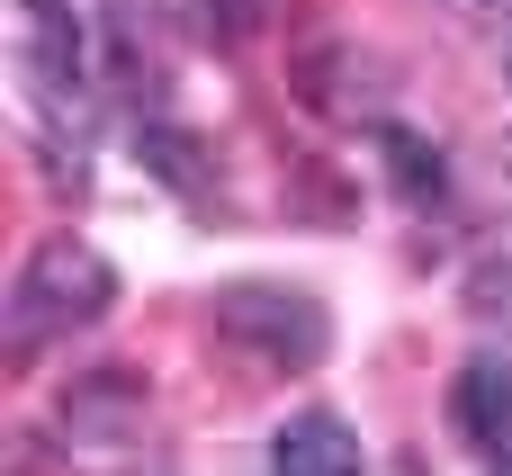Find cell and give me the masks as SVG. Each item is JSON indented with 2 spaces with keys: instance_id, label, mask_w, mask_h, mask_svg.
Returning a JSON list of instances; mask_svg holds the SVG:
<instances>
[{
  "instance_id": "6da1fadb",
  "label": "cell",
  "mask_w": 512,
  "mask_h": 476,
  "mask_svg": "<svg viewBox=\"0 0 512 476\" xmlns=\"http://www.w3.org/2000/svg\"><path fill=\"white\" fill-rule=\"evenodd\" d=\"M108 297H117V279H108V261L90 252V243H36L27 252V270H18V297H9V324L36 342V333H72V324H99L108 315Z\"/></svg>"
},
{
  "instance_id": "7a4b0ae2",
  "label": "cell",
  "mask_w": 512,
  "mask_h": 476,
  "mask_svg": "<svg viewBox=\"0 0 512 476\" xmlns=\"http://www.w3.org/2000/svg\"><path fill=\"white\" fill-rule=\"evenodd\" d=\"M216 333L252 342L261 360H288V369L324 360V306L288 297V288H234V297H216Z\"/></svg>"
},
{
  "instance_id": "3957f363",
  "label": "cell",
  "mask_w": 512,
  "mask_h": 476,
  "mask_svg": "<svg viewBox=\"0 0 512 476\" xmlns=\"http://www.w3.org/2000/svg\"><path fill=\"white\" fill-rule=\"evenodd\" d=\"M450 423L486 459V476H512V369L504 360H468L450 378Z\"/></svg>"
},
{
  "instance_id": "277c9868",
  "label": "cell",
  "mask_w": 512,
  "mask_h": 476,
  "mask_svg": "<svg viewBox=\"0 0 512 476\" xmlns=\"http://www.w3.org/2000/svg\"><path fill=\"white\" fill-rule=\"evenodd\" d=\"M270 476H369V450L342 414H288L270 441Z\"/></svg>"
},
{
  "instance_id": "5b68a950",
  "label": "cell",
  "mask_w": 512,
  "mask_h": 476,
  "mask_svg": "<svg viewBox=\"0 0 512 476\" xmlns=\"http://www.w3.org/2000/svg\"><path fill=\"white\" fill-rule=\"evenodd\" d=\"M468 306H477V315H512V243L477 261V279H468Z\"/></svg>"
},
{
  "instance_id": "8992f818",
  "label": "cell",
  "mask_w": 512,
  "mask_h": 476,
  "mask_svg": "<svg viewBox=\"0 0 512 476\" xmlns=\"http://www.w3.org/2000/svg\"><path fill=\"white\" fill-rule=\"evenodd\" d=\"M378 144H387V153H396V171H405V189H414V207H432V198H441V162H423V153H414V135H405V126H387V135H378Z\"/></svg>"
},
{
  "instance_id": "52a82bcc",
  "label": "cell",
  "mask_w": 512,
  "mask_h": 476,
  "mask_svg": "<svg viewBox=\"0 0 512 476\" xmlns=\"http://www.w3.org/2000/svg\"><path fill=\"white\" fill-rule=\"evenodd\" d=\"M486 18H495V63H504V90H512V0H486Z\"/></svg>"
}]
</instances>
